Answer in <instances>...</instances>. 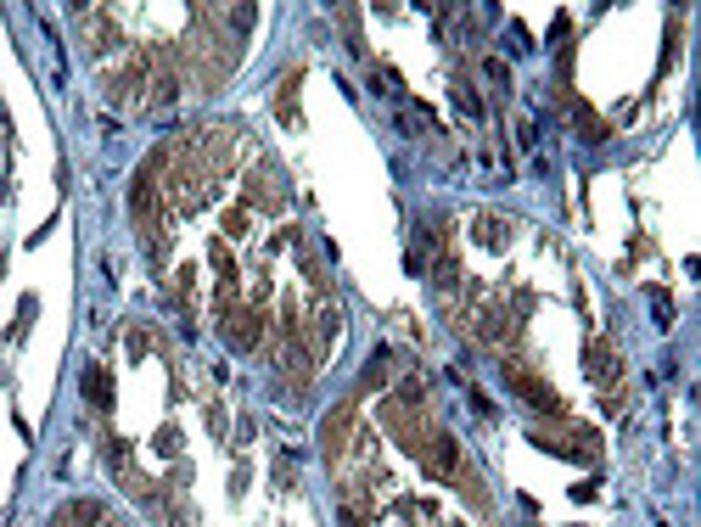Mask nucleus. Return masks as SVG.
Here are the masks:
<instances>
[{
    "label": "nucleus",
    "mask_w": 701,
    "mask_h": 527,
    "mask_svg": "<svg viewBox=\"0 0 701 527\" xmlns=\"http://www.w3.org/2000/svg\"><path fill=\"white\" fill-rule=\"evenodd\" d=\"M505 376H511V387H522V399H528L533 410H550V415L561 410V399H556V393H550V387H544L539 376H528V371H522V365H511V371H505Z\"/></svg>",
    "instance_id": "obj_1"
}]
</instances>
